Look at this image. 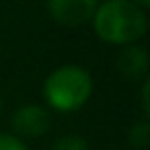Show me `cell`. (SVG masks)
I'll use <instances>...</instances> for the list:
<instances>
[{
  "mask_svg": "<svg viewBox=\"0 0 150 150\" xmlns=\"http://www.w3.org/2000/svg\"><path fill=\"white\" fill-rule=\"evenodd\" d=\"M52 150H88V146H86V142H84L82 138H78V136H64V138H60V140L54 144Z\"/></svg>",
  "mask_w": 150,
  "mask_h": 150,
  "instance_id": "obj_7",
  "label": "cell"
},
{
  "mask_svg": "<svg viewBox=\"0 0 150 150\" xmlns=\"http://www.w3.org/2000/svg\"><path fill=\"white\" fill-rule=\"evenodd\" d=\"M97 0H47L50 17L64 27H78L93 19Z\"/></svg>",
  "mask_w": 150,
  "mask_h": 150,
  "instance_id": "obj_3",
  "label": "cell"
},
{
  "mask_svg": "<svg viewBox=\"0 0 150 150\" xmlns=\"http://www.w3.org/2000/svg\"><path fill=\"white\" fill-rule=\"evenodd\" d=\"M97 35L115 45H127L138 41L146 33L144 8L132 0H105L93 15Z\"/></svg>",
  "mask_w": 150,
  "mask_h": 150,
  "instance_id": "obj_1",
  "label": "cell"
},
{
  "mask_svg": "<svg viewBox=\"0 0 150 150\" xmlns=\"http://www.w3.org/2000/svg\"><path fill=\"white\" fill-rule=\"evenodd\" d=\"M117 68L127 78H140L148 70V52L142 45L125 47L117 58Z\"/></svg>",
  "mask_w": 150,
  "mask_h": 150,
  "instance_id": "obj_5",
  "label": "cell"
},
{
  "mask_svg": "<svg viewBox=\"0 0 150 150\" xmlns=\"http://www.w3.org/2000/svg\"><path fill=\"white\" fill-rule=\"evenodd\" d=\"M93 93L91 74L80 66H62L54 70L43 86L47 103L58 111H76L80 109Z\"/></svg>",
  "mask_w": 150,
  "mask_h": 150,
  "instance_id": "obj_2",
  "label": "cell"
},
{
  "mask_svg": "<svg viewBox=\"0 0 150 150\" xmlns=\"http://www.w3.org/2000/svg\"><path fill=\"white\" fill-rule=\"evenodd\" d=\"M134 4H138L140 8H146V6H150V0H132Z\"/></svg>",
  "mask_w": 150,
  "mask_h": 150,
  "instance_id": "obj_10",
  "label": "cell"
},
{
  "mask_svg": "<svg viewBox=\"0 0 150 150\" xmlns=\"http://www.w3.org/2000/svg\"><path fill=\"white\" fill-rule=\"evenodd\" d=\"M0 150H27V148L19 138L8 136V134H0Z\"/></svg>",
  "mask_w": 150,
  "mask_h": 150,
  "instance_id": "obj_8",
  "label": "cell"
},
{
  "mask_svg": "<svg viewBox=\"0 0 150 150\" xmlns=\"http://www.w3.org/2000/svg\"><path fill=\"white\" fill-rule=\"evenodd\" d=\"M13 127L21 134V136H29V138H37L43 136L50 127V113L39 107V105H23L13 113L11 119Z\"/></svg>",
  "mask_w": 150,
  "mask_h": 150,
  "instance_id": "obj_4",
  "label": "cell"
},
{
  "mask_svg": "<svg viewBox=\"0 0 150 150\" xmlns=\"http://www.w3.org/2000/svg\"><path fill=\"white\" fill-rule=\"evenodd\" d=\"M148 88H150V84L148 82H144V86H142V109H144V113L148 115V111H150V103H148Z\"/></svg>",
  "mask_w": 150,
  "mask_h": 150,
  "instance_id": "obj_9",
  "label": "cell"
},
{
  "mask_svg": "<svg viewBox=\"0 0 150 150\" xmlns=\"http://www.w3.org/2000/svg\"><path fill=\"white\" fill-rule=\"evenodd\" d=\"M127 140L132 144V148H138V150H144L150 142V123L148 121H140L136 125H132L129 134H127Z\"/></svg>",
  "mask_w": 150,
  "mask_h": 150,
  "instance_id": "obj_6",
  "label": "cell"
}]
</instances>
